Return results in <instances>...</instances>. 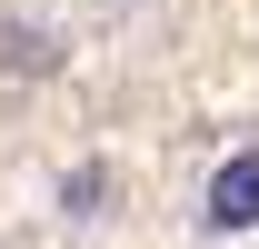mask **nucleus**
<instances>
[{"label": "nucleus", "instance_id": "f257e3e1", "mask_svg": "<svg viewBox=\"0 0 259 249\" xmlns=\"http://www.w3.org/2000/svg\"><path fill=\"white\" fill-rule=\"evenodd\" d=\"M199 219H209V229H259V150H239V159H220V170H209Z\"/></svg>", "mask_w": 259, "mask_h": 249}]
</instances>
